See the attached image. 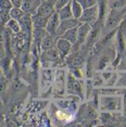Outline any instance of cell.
Segmentation results:
<instances>
[{"mask_svg": "<svg viewBox=\"0 0 126 127\" xmlns=\"http://www.w3.org/2000/svg\"><path fill=\"white\" fill-rule=\"evenodd\" d=\"M126 10H110L108 15H105V21H104V27H103V33L105 34L107 32H112L115 31L119 24L122 22L124 14Z\"/></svg>", "mask_w": 126, "mask_h": 127, "instance_id": "obj_1", "label": "cell"}, {"mask_svg": "<svg viewBox=\"0 0 126 127\" xmlns=\"http://www.w3.org/2000/svg\"><path fill=\"white\" fill-rule=\"evenodd\" d=\"M121 106V99L119 97L102 96L100 98V109L101 111H116Z\"/></svg>", "mask_w": 126, "mask_h": 127, "instance_id": "obj_2", "label": "cell"}, {"mask_svg": "<svg viewBox=\"0 0 126 127\" xmlns=\"http://www.w3.org/2000/svg\"><path fill=\"white\" fill-rule=\"evenodd\" d=\"M99 20V5L98 3L93 5V7L85 9L83 11L82 16L79 18L81 23H87V24L93 25Z\"/></svg>", "mask_w": 126, "mask_h": 127, "instance_id": "obj_3", "label": "cell"}, {"mask_svg": "<svg viewBox=\"0 0 126 127\" xmlns=\"http://www.w3.org/2000/svg\"><path fill=\"white\" fill-rule=\"evenodd\" d=\"M101 32H102V27L100 25L99 21H97L94 24L91 25V30H90V33L88 35L87 39H86V42L85 45L87 46V48L89 47H93V46L98 41L100 35H101Z\"/></svg>", "mask_w": 126, "mask_h": 127, "instance_id": "obj_4", "label": "cell"}, {"mask_svg": "<svg viewBox=\"0 0 126 127\" xmlns=\"http://www.w3.org/2000/svg\"><path fill=\"white\" fill-rule=\"evenodd\" d=\"M56 48H57V50L59 51L61 59H64V58H66L68 54H71L72 44H71L70 41H67L66 39L62 38V37H58L57 44H56Z\"/></svg>", "mask_w": 126, "mask_h": 127, "instance_id": "obj_5", "label": "cell"}, {"mask_svg": "<svg viewBox=\"0 0 126 127\" xmlns=\"http://www.w3.org/2000/svg\"><path fill=\"white\" fill-rule=\"evenodd\" d=\"M54 2H56V0H44L40 3V5L38 7L35 14L42 15V16H50L52 13L56 12V10H54Z\"/></svg>", "mask_w": 126, "mask_h": 127, "instance_id": "obj_6", "label": "cell"}, {"mask_svg": "<svg viewBox=\"0 0 126 127\" xmlns=\"http://www.w3.org/2000/svg\"><path fill=\"white\" fill-rule=\"evenodd\" d=\"M79 23H81V22H79V20L74 19V18L67 19V20H61L58 30H57V36L60 37L61 35H63V34H64L66 31L71 30V28H73V27L78 26Z\"/></svg>", "mask_w": 126, "mask_h": 127, "instance_id": "obj_7", "label": "cell"}, {"mask_svg": "<svg viewBox=\"0 0 126 127\" xmlns=\"http://www.w3.org/2000/svg\"><path fill=\"white\" fill-rule=\"evenodd\" d=\"M61 22V20L59 18V14L58 12H54L49 16V20H48L47 23V26H46V31H47L48 34L50 35H56L57 36V30L59 27V24Z\"/></svg>", "mask_w": 126, "mask_h": 127, "instance_id": "obj_8", "label": "cell"}, {"mask_svg": "<svg viewBox=\"0 0 126 127\" xmlns=\"http://www.w3.org/2000/svg\"><path fill=\"white\" fill-rule=\"evenodd\" d=\"M67 91L70 94H76L79 96L82 95V84L72 74H70L67 77Z\"/></svg>", "mask_w": 126, "mask_h": 127, "instance_id": "obj_9", "label": "cell"}, {"mask_svg": "<svg viewBox=\"0 0 126 127\" xmlns=\"http://www.w3.org/2000/svg\"><path fill=\"white\" fill-rule=\"evenodd\" d=\"M44 0H23L22 3V9L24 12L31 13V14H35L38 7L40 5V3Z\"/></svg>", "mask_w": 126, "mask_h": 127, "instance_id": "obj_10", "label": "cell"}, {"mask_svg": "<svg viewBox=\"0 0 126 127\" xmlns=\"http://www.w3.org/2000/svg\"><path fill=\"white\" fill-rule=\"evenodd\" d=\"M57 39H58V36L48 34V35H46L44 37V39L41 40L39 47H40V49L42 51L48 50V49H51V48H54L56 47V44H57Z\"/></svg>", "mask_w": 126, "mask_h": 127, "instance_id": "obj_11", "label": "cell"}, {"mask_svg": "<svg viewBox=\"0 0 126 127\" xmlns=\"http://www.w3.org/2000/svg\"><path fill=\"white\" fill-rule=\"evenodd\" d=\"M60 53L59 51L57 50V48H51V49H48V50H45L42 51V54H41V59L42 61H51V62H54L57 60L60 59Z\"/></svg>", "mask_w": 126, "mask_h": 127, "instance_id": "obj_12", "label": "cell"}, {"mask_svg": "<svg viewBox=\"0 0 126 127\" xmlns=\"http://www.w3.org/2000/svg\"><path fill=\"white\" fill-rule=\"evenodd\" d=\"M48 20H49V16H42V15H38V14H33L32 15L33 30L34 28H46Z\"/></svg>", "mask_w": 126, "mask_h": 127, "instance_id": "obj_13", "label": "cell"}, {"mask_svg": "<svg viewBox=\"0 0 126 127\" xmlns=\"http://www.w3.org/2000/svg\"><path fill=\"white\" fill-rule=\"evenodd\" d=\"M32 15L31 13H26L22 16V19L20 20V25H21V30H24L27 33H32L33 32V23H32Z\"/></svg>", "mask_w": 126, "mask_h": 127, "instance_id": "obj_14", "label": "cell"}, {"mask_svg": "<svg viewBox=\"0 0 126 127\" xmlns=\"http://www.w3.org/2000/svg\"><path fill=\"white\" fill-rule=\"evenodd\" d=\"M84 57L81 56V53H74L68 61V65L73 68H81L84 64Z\"/></svg>", "mask_w": 126, "mask_h": 127, "instance_id": "obj_15", "label": "cell"}, {"mask_svg": "<svg viewBox=\"0 0 126 127\" xmlns=\"http://www.w3.org/2000/svg\"><path fill=\"white\" fill-rule=\"evenodd\" d=\"M60 37L66 39L67 41H70L71 44H72V46H73L77 41V26L71 28V30H68V31H66L64 34H63V35H61Z\"/></svg>", "mask_w": 126, "mask_h": 127, "instance_id": "obj_16", "label": "cell"}, {"mask_svg": "<svg viewBox=\"0 0 126 127\" xmlns=\"http://www.w3.org/2000/svg\"><path fill=\"white\" fill-rule=\"evenodd\" d=\"M109 10H126V0H109Z\"/></svg>", "mask_w": 126, "mask_h": 127, "instance_id": "obj_17", "label": "cell"}, {"mask_svg": "<svg viewBox=\"0 0 126 127\" xmlns=\"http://www.w3.org/2000/svg\"><path fill=\"white\" fill-rule=\"evenodd\" d=\"M71 9H72L73 18L79 20V18H81L82 14H83L84 9L82 8V5L79 4V2L77 1V0H72V1H71Z\"/></svg>", "mask_w": 126, "mask_h": 127, "instance_id": "obj_18", "label": "cell"}, {"mask_svg": "<svg viewBox=\"0 0 126 127\" xmlns=\"http://www.w3.org/2000/svg\"><path fill=\"white\" fill-rule=\"evenodd\" d=\"M58 14H59L60 20L72 19L73 18V13H72V9H71V2L68 4L65 5V7H63L62 9H60L58 11Z\"/></svg>", "mask_w": 126, "mask_h": 127, "instance_id": "obj_19", "label": "cell"}, {"mask_svg": "<svg viewBox=\"0 0 126 127\" xmlns=\"http://www.w3.org/2000/svg\"><path fill=\"white\" fill-rule=\"evenodd\" d=\"M32 34H33V39L35 40L36 42H38L39 46H40V42H41V40L44 39V37L46 35H48L46 28H34Z\"/></svg>", "mask_w": 126, "mask_h": 127, "instance_id": "obj_20", "label": "cell"}, {"mask_svg": "<svg viewBox=\"0 0 126 127\" xmlns=\"http://www.w3.org/2000/svg\"><path fill=\"white\" fill-rule=\"evenodd\" d=\"M5 26L9 28V30L12 31V33H20V32H21L20 22L16 21V20H14V19H10L7 24H5Z\"/></svg>", "mask_w": 126, "mask_h": 127, "instance_id": "obj_21", "label": "cell"}, {"mask_svg": "<svg viewBox=\"0 0 126 127\" xmlns=\"http://www.w3.org/2000/svg\"><path fill=\"white\" fill-rule=\"evenodd\" d=\"M24 14H25V12L23 11L22 8L13 7L12 9L10 10V16H11V19H14V20H16V21H20Z\"/></svg>", "mask_w": 126, "mask_h": 127, "instance_id": "obj_22", "label": "cell"}, {"mask_svg": "<svg viewBox=\"0 0 126 127\" xmlns=\"http://www.w3.org/2000/svg\"><path fill=\"white\" fill-rule=\"evenodd\" d=\"M10 66H11V59L9 57L4 56L2 59H0V67L2 68L3 72H7Z\"/></svg>", "mask_w": 126, "mask_h": 127, "instance_id": "obj_23", "label": "cell"}, {"mask_svg": "<svg viewBox=\"0 0 126 127\" xmlns=\"http://www.w3.org/2000/svg\"><path fill=\"white\" fill-rule=\"evenodd\" d=\"M10 19H11L10 11H8V10H0V24L5 25Z\"/></svg>", "mask_w": 126, "mask_h": 127, "instance_id": "obj_24", "label": "cell"}, {"mask_svg": "<svg viewBox=\"0 0 126 127\" xmlns=\"http://www.w3.org/2000/svg\"><path fill=\"white\" fill-rule=\"evenodd\" d=\"M77 1L79 2V4L82 5L83 9H88V8L93 7V5L97 4L98 3V1L97 0H77Z\"/></svg>", "mask_w": 126, "mask_h": 127, "instance_id": "obj_25", "label": "cell"}, {"mask_svg": "<svg viewBox=\"0 0 126 127\" xmlns=\"http://www.w3.org/2000/svg\"><path fill=\"white\" fill-rule=\"evenodd\" d=\"M71 1H72V0H56V2H54V10L58 12L60 9H62L63 7L68 4Z\"/></svg>", "mask_w": 126, "mask_h": 127, "instance_id": "obj_26", "label": "cell"}, {"mask_svg": "<svg viewBox=\"0 0 126 127\" xmlns=\"http://www.w3.org/2000/svg\"><path fill=\"white\" fill-rule=\"evenodd\" d=\"M13 8L11 0H0V10H8L10 11Z\"/></svg>", "mask_w": 126, "mask_h": 127, "instance_id": "obj_27", "label": "cell"}, {"mask_svg": "<svg viewBox=\"0 0 126 127\" xmlns=\"http://www.w3.org/2000/svg\"><path fill=\"white\" fill-rule=\"evenodd\" d=\"M86 116L89 120H94V118H97V112L91 106H88L87 110H86Z\"/></svg>", "mask_w": 126, "mask_h": 127, "instance_id": "obj_28", "label": "cell"}, {"mask_svg": "<svg viewBox=\"0 0 126 127\" xmlns=\"http://www.w3.org/2000/svg\"><path fill=\"white\" fill-rule=\"evenodd\" d=\"M117 41H119V46L121 50L125 49V40H124V36L122 35V32H119V35H117Z\"/></svg>", "mask_w": 126, "mask_h": 127, "instance_id": "obj_29", "label": "cell"}, {"mask_svg": "<svg viewBox=\"0 0 126 127\" xmlns=\"http://www.w3.org/2000/svg\"><path fill=\"white\" fill-rule=\"evenodd\" d=\"M5 50H7V47H5V44L3 41H0V59H2L5 56Z\"/></svg>", "mask_w": 126, "mask_h": 127, "instance_id": "obj_30", "label": "cell"}, {"mask_svg": "<svg viewBox=\"0 0 126 127\" xmlns=\"http://www.w3.org/2000/svg\"><path fill=\"white\" fill-rule=\"evenodd\" d=\"M4 34H5V25L0 24V41L4 42Z\"/></svg>", "mask_w": 126, "mask_h": 127, "instance_id": "obj_31", "label": "cell"}, {"mask_svg": "<svg viewBox=\"0 0 126 127\" xmlns=\"http://www.w3.org/2000/svg\"><path fill=\"white\" fill-rule=\"evenodd\" d=\"M5 87H7V83H5V79L3 77L0 78V94H2L5 90Z\"/></svg>", "mask_w": 126, "mask_h": 127, "instance_id": "obj_32", "label": "cell"}, {"mask_svg": "<svg viewBox=\"0 0 126 127\" xmlns=\"http://www.w3.org/2000/svg\"><path fill=\"white\" fill-rule=\"evenodd\" d=\"M11 2H12L13 7L21 8L22 7V3H23V0H11Z\"/></svg>", "mask_w": 126, "mask_h": 127, "instance_id": "obj_33", "label": "cell"}, {"mask_svg": "<svg viewBox=\"0 0 126 127\" xmlns=\"http://www.w3.org/2000/svg\"><path fill=\"white\" fill-rule=\"evenodd\" d=\"M1 77H3V71H2V68L0 67V78H1Z\"/></svg>", "mask_w": 126, "mask_h": 127, "instance_id": "obj_34", "label": "cell"}]
</instances>
